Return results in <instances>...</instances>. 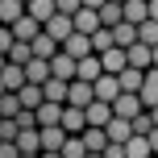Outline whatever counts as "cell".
Listing matches in <instances>:
<instances>
[{"label": "cell", "mask_w": 158, "mask_h": 158, "mask_svg": "<svg viewBox=\"0 0 158 158\" xmlns=\"http://www.w3.org/2000/svg\"><path fill=\"white\" fill-rule=\"evenodd\" d=\"M42 33H50V38H54L58 46H63V42H67V38L75 33V17H67V13H54V17H50L46 25H42Z\"/></svg>", "instance_id": "obj_1"}, {"label": "cell", "mask_w": 158, "mask_h": 158, "mask_svg": "<svg viewBox=\"0 0 158 158\" xmlns=\"http://www.w3.org/2000/svg\"><path fill=\"white\" fill-rule=\"evenodd\" d=\"M137 112H146V108H142V96H137V92H121L117 100H112V117H129V121H133Z\"/></svg>", "instance_id": "obj_2"}, {"label": "cell", "mask_w": 158, "mask_h": 158, "mask_svg": "<svg viewBox=\"0 0 158 158\" xmlns=\"http://www.w3.org/2000/svg\"><path fill=\"white\" fill-rule=\"evenodd\" d=\"M8 29H13V38H17V42H33V38L42 33V21H33L29 13H21L13 25H8Z\"/></svg>", "instance_id": "obj_3"}, {"label": "cell", "mask_w": 158, "mask_h": 158, "mask_svg": "<svg viewBox=\"0 0 158 158\" xmlns=\"http://www.w3.org/2000/svg\"><path fill=\"white\" fill-rule=\"evenodd\" d=\"M92 100H96L92 83H83V79H71V83H67V104H75V108H87Z\"/></svg>", "instance_id": "obj_4"}, {"label": "cell", "mask_w": 158, "mask_h": 158, "mask_svg": "<svg viewBox=\"0 0 158 158\" xmlns=\"http://www.w3.org/2000/svg\"><path fill=\"white\" fill-rule=\"evenodd\" d=\"M125 58H129V67H137V71H150L154 67V50L146 46V42H133V46L125 50Z\"/></svg>", "instance_id": "obj_5"}, {"label": "cell", "mask_w": 158, "mask_h": 158, "mask_svg": "<svg viewBox=\"0 0 158 158\" xmlns=\"http://www.w3.org/2000/svg\"><path fill=\"white\" fill-rule=\"evenodd\" d=\"M92 92H96V100L112 104V100H117V96H121V79H117V75H100V79H96V83H92Z\"/></svg>", "instance_id": "obj_6"}, {"label": "cell", "mask_w": 158, "mask_h": 158, "mask_svg": "<svg viewBox=\"0 0 158 158\" xmlns=\"http://www.w3.org/2000/svg\"><path fill=\"white\" fill-rule=\"evenodd\" d=\"M63 50L75 58V63H79V58H87V54H96V50H92V33H71V38L63 42Z\"/></svg>", "instance_id": "obj_7"}, {"label": "cell", "mask_w": 158, "mask_h": 158, "mask_svg": "<svg viewBox=\"0 0 158 158\" xmlns=\"http://www.w3.org/2000/svg\"><path fill=\"white\" fill-rule=\"evenodd\" d=\"M75 67H79V63L67 54V50H58V54L50 58V75H54V79H67V83L75 79Z\"/></svg>", "instance_id": "obj_8"}, {"label": "cell", "mask_w": 158, "mask_h": 158, "mask_svg": "<svg viewBox=\"0 0 158 158\" xmlns=\"http://www.w3.org/2000/svg\"><path fill=\"white\" fill-rule=\"evenodd\" d=\"M100 75H104V63H100V54H87V58H79V67H75V79H83V83H96Z\"/></svg>", "instance_id": "obj_9"}, {"label": "cell", "mask_w": 158, "mask_h": 158, "mask_svg": "<svg viewBox=\"0 0 158 158\" xmlns=\"http://www.w3.org/2000/svg\"><path fill=\"white\" fill-rule=\"evenodd\" d=\"M104 133H108V142H121V146H125L129 137H133V121H129V117H112L108 125H104Z\"/></svg>", "instance_id": "obj_10"}, {"label": "cell", "mask_w": 158, "mask_h": 158, "mask_svg": "<svg viewBox=\"0 0 158 158\" xmlns=\"http://www.w3.org/2000/svg\"><path fill=\"white\" fill-rule=\"evenodd\" d=\"M63 108H67V104H54V100H42L38 108H33V112H38V129H46V125H58V121H63Z\"/></svg>", "instance_id": "obj_11"}, {"label": "cell", "mask_w": 158, "mask_h": 158, "mask_svg": "<svg viewBox=\"0 0 158 158\" xmlns=\"http://www.w3.org/2000/svg\"><path fill=\"white\" fill-rule=\"evenodd\" d=\"M58 125H63L67 133H83V129H87V112H83V108H75V104H67Z\"/></svg>", "instance_id": "obj_12"}, {"label": "cell", "mask_w": 158, "mask_h": 158, "mask_svg": "<svg viewBox=\"0 0 158 158\" xmlns=\"http://www.w3.org/2000/svg\"><path fill=\"white\" fill-rule=\"evenodd\" d=\"M142 108H154L158 104V67H150V71H146V79H142Z\"/></svg>", "instance_id": "obj_13"}, {"label": "cell", "mask_w": 158, "mask_h": 158, "mask_svg": "<svg viewBox=\"0 0 158 158\" xmlns=\"http://www.w3.org/2000/svg\"><path fill=\"white\" fill-rule=\"evenodd\" d=\"M100 63H104V75H121V71L129 67V58H125V50H121V46H112V50H104V54H100Z\"/></svg>", "instance_id": "obj_14"}, {"label": "cell", "mask_w": 158, "mask_h": 158, "mask_svg": "<svg viewBox=\"0 0 158 158\" xmlns=\"http://www.w3.org/2000/svg\"><path fill=\"white\" fill-rule=\"evenodd\" d=\"M50 79V58H29V63H25V83H46Z\"/></svg>", "instance_id": "obj_15"}, {"label": "cell", "mask_w": 158, "mask_h": 158, "mask_svg": "<svg viewBox=\"0 0 158 158\" xmlns=\"http://www.w3.org/2000/svg\"><path fill=\"white\" fill-rule=\"evenodd\" d=\"M0 83H4V92H21V87H25V67L4 63V71H0Z\"/></svg>", "instance_id": "obj_16"}, {"label": "cell", "mask_w": 158, "mask_h": 158, "mask_svg": "<svg viewBox=\"0 0 158 158\" xmlns=\"http://www.w3.org/2000/svg\"><path fill=\"white\" fill-rule=\"evenodd\" d=\"M83 112H87V125H100V129L112 121V104H104V100H92Z\"/></svg>", "instance_id": "obj_17"}, {"label": "cell", "mask_w": 158, "mask_h": 158, "mask_svg": "<svg viewBox=\"0 0 158 158\" xmlns=\"http://www.w3.org/2000/svg\"><path fill=\"white\" fill-rule=\"evenodd\" d=\"M17 150L21 154H42V129H21L17 133Z\"/></svg>", "instance_id": "obj_18"}, {"label": "cell", "mask_w": 158, "mask_h": 158, "mask_svg": "<svg viewBox=\"0 0 158 158\" xmlns=\"http://www.w3.org/2000/svg\"><path fill=\"white\" fill-rule=\"evenodd\" d=\"M96 29H100V13L83 4V8L75 13V33H96Z\"/></svg>", "instance_id": "obj_19"}, {"label": "cell", "mask_w": 158, "mask_h": 158, "mask_svg": "<svg viewBox=\"0 0 158 158\" xmlns=\"http://www.w3.org/2000/svg\"><path fill=\"white\" fill-rule=\"evenodd\" d=\"M79 137H83V146H87L92 154H104V146H108V133H104L100 125H87V129H83Z\"/></svg>", "instance_id": "obj_20"}, {"label": "cell", "mask_w": 158, "mask_h": 158, "mask_svg": "<svg viewBox=\"0 0 158 158\" xmlns=\"http://www.w3.org/2000/svg\"><path fill=\"white\" fill-rule=\"evenodd\" d=\"M25 13H29L33 21H42V25H46L50 17L58 13V4H54V0H29V4H25Z\"/></svg>", "instance_id": "obj_21"}, {"label": "cell", "mask_w": 158, "mask_h": 158, "mask_svg": "<svg viewBox=\"0 0 158 158\" xmlns=\"http://www.w3.org/2000/svg\"><path fill=\"white\" fill-rule=\"evenodd\" d=\"M96 13H100V25H108V29H112L117 21H125V4H117V0H104Z\"/></svg>", "instance_id": "obj_22"}, {"label": "cell", "mask_w": 158, "mask_h": 158, "mask_svg": "<svg viewBox=\"0 0 158 158\" xmlns=\"http://www.w3.org/2000/svg\"><path fill=\"white\" fill-rule=\"evenodd\" d=\"M29 46H33V58H54L58 50H63V46H58L54 38H50V33H38V38L29 42Z\"/></svg>", "instance_id": "obj_23"}, {"label": "cell", "mask_w": 158, "mask_h": 158, "mask_svg": "<svg viewBox=\"0 0 158 158\" xmlns=\"http://www.w3.org/2000/svg\"><path fill=\"white\" fill-rule=\"evenodd\" d=\"M112 38H117L121 50H129V46L137 42V25H133V21H117V25H112Z\"/></svg>", "instance_id": "obj_24"}, {"label": "cell", "mask_w": 158, "mask_h": 158, "mask_svg": "<svg viewBox=\"0 0 158 158\" xmlns=\"http://www.w3.org/2000/svg\"><path fill=\"white\" fill-rule=\"evenodd\" d=\"M150 154L154 150H150V137H146V133H133L125 142V158H150Z\"/></svg>", "instance_id": "obj_25"}, {"label": "cell", "mask_w": 158, "mask_h": 158, "mask_svg": "<svg viewBox=\"0 0 158 158\" xmlns=\"http://www.w3.org/2000/svg\"><path fill=\"white\" fill-rule=\"evenodd\" d=\"M63 142H67V129L63 125H46V129H42V150H63Z\"/></svg>", "instance_id": "obj_26"}, {"label": "cell", "mask_w": 158, "mask_h": 158, "mask_svg": "<svg viewBox=\"0 0 158 158\" xmlns=\"http://www.w3.org/2000/svg\"><path fill=\"white\" fill-rule=\"evenodd\" d=\"M42 96L54 100V104H67V79H54V75H50L46 83H42Z\"/></svg>", "instance_id": "obj_27"}, {"label": "cell", "mask_w": 158, "mask_h": 158, "mask_svg": "<svg viewBox=\"0 0 158 158\" xmlns=\"http://www.w3.org/2000/svg\"><path fill=\"white\" fill-rule=\"evenodd\" d=\"M146 17H150V0H125V21L142 25Z\"/></svg>", "instance_id": "obj_28"}, {"label": "cell", "mask_w": 158, "mask_h": 158, "mask_svg": "<svg viewBox=\"0 0 158 158\" xmlns=\"http://www.w3.org/2000/svg\"><path fill=\"white\" fill-rule=\"evenodd\" d=\"M117 79H121V92H142V79H146V71H137V67H125V71H121Z\"/></svg>", "instance_id": "obj_29"}, {"label": "cell", "mask_w": 158, "mask_h": 158, "mask_svg": "<svg viewBox=\"0 0 158 158\" xmlns=\"http://www.w3.org/2000/svg\"><path fill=\"white\" fill-rule=\"evenodd\" d=\"M112 46H117L112 29H108V25H100V29L92 33V50H96V54H104V50H112Z\"/></svg>", "instance_id": "obj_30"}, {"label": "cell", "mask_w": 158, "mask_h": 158, "mask_svg": "<svg viewBox=\"0 0 158 158\" xmlns=\"http://www.w3.org/2000/svg\"><path fill=\"white\" fill-rule=\"evenodd\" d=\"M137 42H146V46H158V21H154V17H146V21L142 25H137Z\"/></svg>", "instance_id": "obj_31"}, {"label": "cell", "mask_w": 158, "mask_h": 158, "mask_svg": "<svg viewBox=\"0 0 158 158\" xmlns=\"http://www.w3.org/2000/svg\"><path fill=\"white\" fill-rule=\"evenodd\" d=\"M21 13H25V4H21V0H0V25H13Z\"/></svg>", "instance_id": "obj_32"}, {"label": "cell", "mask_w": 158, "mask_h": 158, "mask_svg": "<svg viewBox=\"0 0 158 158\" xmlns=\"http://www.w3.org/2000/svg\"><path fill=\"white\" fill-rule=\"evenodd\" d=\"M83 154H87L83 137H79V133H67V142H63V158H83Z\"/></svg>", "instance_id": "obj_33"}, {"label": "cell", "mask_w": 158, "mask_h": 158, "mask_svg": "<svg viewBox=\"0 0 158 158\" xmlns=\"http://www.w3.org/2000/svg\"><path fill=\"white\" fill-rule=\"evenodd\" d=\"M33 58V46L29 42H13V50H8V63H17V67H25Z\"/></svg>", "instance_id": "obj_34"}, {"label": "cell", "mask_w": 158, "mask_h": 158, "mask_svg": "<svg viewBox=\"0 0 158 158\" xmlns=\"http://www.w3.org/2000/svg\"><path fill=\"white\" fill-rule=\"evenodd\" d=\"M17 96H21V104H25V108H38V104L46 100V96H42V87H38V83H25L21 92H17Z\"/></svg>", "instance_id": "obj_35"}, {"label": "cell", "mask_w": 158, "mask_h": 158, "mask_svg": "<svg viewBox=\"0 0 158 158\" xmlns=\"http://www.w3.org/2000/svg\"><path fill=\"white\" fill-rule=\"evenodd\" d=\"M21 108H25V104H21L17 92H4V96H0V112H4V117H17Z\"/></svg>", "instance_id": "obj_36"}, {"label": "cell", "mask_w": 158, "mask_h": 158, "mask_svg": "<svg viewBox=\"0 0 158 158\" xmlns=\"http://www.w3.org/2000/svg\"><path fill=\"white\" fill-rule=\"evenodd\" d=\"M17 133H21V125H17L13 117H4V121H0V142H17Z\"/></svg>", "instance_id": "obj_37"}, {"label": "cell", "mask_w": 158, "mask_h": 158, "mask_svg": "<svg viewBox=\"0 0 158 158\" xmlns=\"http://www.w3.org/2000/svg\"><path fill=\"white\" fill-rule=\"evenodd\" d=\"M150 129H154V117H150V108H146V112L133 117V133H150Z\"/></svg>", "instance_id": "obj_38"}, {"label": "cell", "mask_w": 158, "mask_h": 158, "mask_svg": "<svg viewBox=\"0 0 158 158\" xmlns=\"http://www.w3.org/2000/svg\"><path fill=\"white\" fill-rule=\"evenodd\" d=\"M13 29H8V25H0V54H8V50H13Z\"/></svg>", "instance_id": "obj_39"}, {"label": "cell", "mask_w": 158, "mask_h": 158, "mask_svg": "<svg viewBox=\"0 0 158 158\" xmlns=\"http://www.w3.org/2000/svg\"><path fill=\"white\" fill-rule=\"evenodd\" d=\"M58 4V13H67V17H75L79 8H83V0H54Z\"/></svg>", "instance_id": "obj_40"}, {"label": "cell", "mask_w": 158, "mask_h": 158, "mask_svg": "<svg viewBox=\"0 0 158 158\" xmlns=\"http://www.w3.org/2000/svg\"><path fill=\"white\" fill-rule=\"evenodd\" d=\"M104 158H125V146H121V142H108V146H104Z\"/></svg>", "instance_id": "obj_41"}, {"label": "cell", "mask_w": 158, "mask_h": 158, "mask_svg": "<svg viewBox=\"0 0 158 158\" xmlns=\"http://www.w3.org/2000/svg\"><path fill=\"white\" fill-rule=\"evenodd\" d=\"M0 158H21V150H17V142H0Z\"/></svg>", "instance_id": "obj_42"}, {"label": "cell", "mask_w": 158, "mask_h": 158, "mask_svg": "<svg viewBox=\"0 0 158 158\" xmlns=\"http://www.w3.org/2000/svg\"><path fill=\"white\" fill-rule=\"evenodd\" d=\"M146 137H150V150L158 154V125H154V129H150V133H146Z\"/></svg>", "instance_id": "obj_43"}, {"label": "cell", "mask_w": 158, "mask_h": 158, "mask_svg": "<svg viewBox=\"0 0 158 158\" xmlns=\"http://www.w3.org/2000/svg\"><path fill=\"white\" fill-rule=\"evenodd\" d=\"M150 17H154V21H158V0H150Z\"/></svg>", "instance_id": "obj_44"}, {"label": "cell", "mask_w": 158, "mask_h": 158, "mask_svg": "<svg viewBox=\"0 0 158 158\" xmlns=\"http://www.w3.org/2000/svg\"><path fill=\"white\" fill-rule=\"evenodd\" d=\"M83 4H87V8H100V4H104V0H83Z\"/></svg>", "instance_id": "obj_45"}, {"label": "cell", "mask_w": 158, "mask_h": 158, "mask_svg": "<svg viewBox=\"0 0 158 158\" xmlns=\"http://www.w3.org/2000/svg\"><path fill=\"white\" fill-rule=\"evenodd\" d=\"M150 117H154V125H158V104H154V108H150Z\"/></svg>", "instance_id": "obj_46"}, {"label": "cell", "mask_w": 158, "mask_h": 158, "mask_svg": "<svg viewBox=\"0 0 158 158\" xmlns=\"http://www.w3.org/2000/svg\"><path fill=\"white\" fill-rule=\"evenodd\" d=\"M4 63H8V54H0V71H4Z\"/></svg>", "instance_id": "obj_47"}, {"label": "cell", "mask_w": 158, "mask_h": 158, "mask_svg": "<svg viewBox=\"0 0 158 158\" xmlns=\"http://www.w3.org/2000/svg\"><path fill=\"white\" fill-rule=\"evenodd\" d=\"M83 158H104V154H92V150H87V154H83Z\"/></svg>", "instance_id": "obj_48"}, {"label": "cell", "mask_w": 158, "mask_h": 158, "mask_svg": "<svg viewBox=\"0 0 158 158\" xmlns=\"http://www.w3.org/2000/svg\"><path fill=\"white\" fill-rule=\"evenodd\" d=\"M154 67H158V46H154Z\"/></svg>", "instance_id": "obj_49"}, {"label": "cell", "mask_w": 158, "mask_h": 158, "mask_svg": "<svg viewBox=\"0 0 158 158\" xmlns=\"http://www.w3.org/2000/svg\"><path fill=\"white\" fill-rule=\"evenodd\" d=\"M21 158H42V154H21Z\"/></svg>", "instance_id": "obj_50"}, {"label": "cell", "mask_w": 158, "mask_h": 158, "mask_svg": "<svg viewBox=\"0 0 158 158\" xmlns=\"http://www.w3.org/2000/svg\"><path fill=\"white\" fill-rule=\"evenodd\" d=\"M0 96H4V83H0Z\"/></svg>", "instance_id": "obj_51"}, {"label": "cell", "mask_w": 158, "mask_h": 158, "mask_svg": "<svg viewBox=\"0 0 158 158\" xmlns=\"http://www.w3.org/2000/svg\"><path fill=\"white\" fill-rule=\"evenodd\" d=\"M117 4H125V0H117Z\"/></svg>", "instance_id": "obj_52"}, {"label": "cell", "mask_w": 158, "mask_h": 158, "mask_svg": "<svg viewBox=\"0 0 158 158\" xmlns=\"http://www.w3.org/2000/svg\"><path fill=\"white\" fill-rule=\"evenodd\" d=\"M0 121H4V112H0Z\"/></svg>", "instance_id": "obj_53"}, {"label": "cell", "mask_w": 158, "mask_h": 158, "mask_svg": "<svg viewBox=\"0 0 158 158\" xmlns=\"http://www.w3.org/2000/svg\"><path fill=\"white\" fill-rule=\"evenodd\" d=\"M21 4H29V0H21Z\"/></svg>", "instance_id": "obj_54"}, {"label": "cell", "mask_w": 158, "mask_h": 158, "mask_svg": "<svg viewBox=\"0 0 158 158\" xmlns=\"http://www.w3.org/2000/svg\"><path fill=\"white\" fill-rule=\"evenodd\" d=\"M150 158H154V154H150Z\"/></svg>", "instance_id": "obj_55"}, {"label": "cell", "mask_w": 158, "mask_h": 158, "mask_svg": "<svg viewBox=\"0 0 158 158\" xmlns=\"http://www.w3.org/2000/svg\"><path fill=\"white\" fill-rule=\"evenodd\" d=\"M154 158H158V154H154Z\"/></svg>", "instance_id": "obj_56"}]
</instances>
